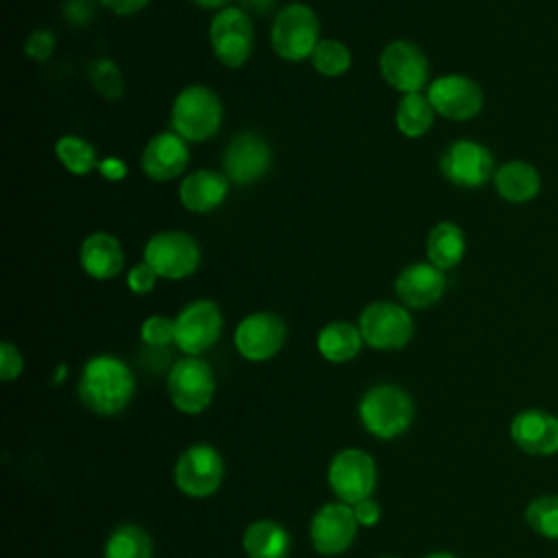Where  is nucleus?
<instances>
[{"instance_id": "obj_29", "label": "nucleus", "mask_w": 558, "mask_h": 558, "mask_svg": "<svg viewBox=\"0 0 558 558\" xmlns=\"http://www.w3.org/2000/svg\"><path fill=\"white\" fill-rule=\"evenodd\" d=\"M105 558H153L150 536L137 525H120L105 545Z\"/></svg>"}, {"instance_id": "obj_40", "label": "nucleus", "mask_w": 558, "mask_h": 558, "mask_svg": "<svg viewBox=\"0 0 558 558\" xmlns=\"http://www.w3.org/2000/svg\"><path fill=\"white\" fill-rule=\"evenodd\" d=\"M244 7H248L251 11H257V13H268L272 7H275V0H242Z\"/></svg>"}, {"instance_id": "obj_41", "label": "nucleus", "mask_w": 558, "mask_h": 558, "mask_svg": "<svg viewBox=\"0 0 558 558\" xmlns=\"http://www.w3.org/2000/svg\"><path fill=\"white\" fill-rule=\"evenodd\" d=\"M194 4H198V7H203V9H225L227 7V2L229 0H192Z\"/></svg>"}, {"instance_id": "obj_34", "label": "nucleus", "mask_w": 558, "mask_h": 558, "mask_svg": "<svg viewBox=\"0 0 558 558\" xmlns=\"http://www.w3.org/2000/svg\"><path fill=\"white\" fill-rule=\"evenodd\" d=\"M159 275L146 264V262H140L135 264L129 275H126V286L133 294H148L155 290V283H157Z\"/></svg>"}, {"instance_id": "obj_33", "label": "nucleus", "mask_w": 558, "mask_h": 558, "mask_svg": "<svg viewBox=\"0 0 558 558\" xmlns=\"http://www.w3.org/2000/svg\"><path fill=\"white\" fill-rule=\"evenodd\" d=\"M140 336L150 347H168L170 342H174V318H168L161 314L148 316L142 323Z\"/></svg>"}, {"instance_id": "obj_18", "label": "nucleus", "mask_w": 558, "mask_h": 558, "mask_svg": "<svg viewBox=\"0 0 558 558\" xmlns=\"http://www.w3.org/2000/svg\"><path fill=\"white\" fill-rule=\"evenodd\" d=\"M190 163L187 142L174 131L157 133L142 150V170L153 181H172Z\"/></svg>"}, {"instance_id": "obj_7", "label": "nucleus", "mask_w": 558, "mask_h": 558, "mask_svg": "<svg viewBox=\"0 0 558 558\" xmlns=\"http://www.w3.org/2000/svg\"><path fill=\"white\" fill-rule=\"evenodd\" d=\"M253 24L244 9L225 7L209 24V44L214 57L225 68H240L253 50Z\"/></svg>"}, {"instance_id": "obj_31", "label": "nucleus", "mask_w": 558, "mask_h": 558, "mask_svg": "<svg viewBox=\"0 0 558 558\" xmlns=\"http://www.w3.org/2000/svg\"><path fill=\"white\" fill-rule=\"evenodd\" d=\"M525 521L536 534L558 541V495L532 499L525 508Z\"/></svg>"}, {"instance_id": "obj_16", "label": "nucleus", "mask_w": 558, "mask_h": 558, "mask_svg": "<svg viewBox=\"0 0 558 558\" xmlns=\"http://www.w3.org/2000/svg\"><path fill=\"white\" fill-rule=\"evenodd\" d=\"M233 342L238 353L251 362L270 360L286 342V323L272 312H253L238 323Z\"/></svg>"}, {"instance_id": "obj_10", "label": "nucleus", "mask_w": 558, "mask_h": 558, "mask_svg": "<svg viewBox=\"0 0 558 558\" xmlns=\"http://www.w3.org/2000/svg\"><path fill=\"white\" fill-rule=\"evenodd\" d=\"M379 74L397 92L414 94L427 85L429 61L416 44L395 39L379 54Z\"/></svg>"}, {"instance_id": "obj_27", "label": "nucleus", "mask_w": 558, "mask_h": 558, "mask_svg": "<svg viewBox=\"0 0 558 558\" xmlns=\"http://www.w3.org/2000/svg\"><path fill=\"white\" fill-rule=\"evenodd\" d=\"M434 116H436V111H434L427 94L425 96L421 92L403 94L397 102L395 124H397L399 133L405 137H423L432 129Z\"/></svg>"}, {"instance_id": "obj_25", "label": "nucleus", "mask_w": 558, "mask_h": 558, "mask_svg": "<svg viewBox=\"0 0 558 558\" xmlns=\"http://www.w3.org/2000/svg\"><path fill=\"white\" fill-rule=\"evenodd\" d=\"M362 342H364V338L360 333V327H355L347 320L327 323L318 331V338H316V347H318L320 355L336 364L353 360L360 353Z\"/></svg>"}, {"instance_id": "obj_5", "label": "nucleus", "mask_w": 558, "mask_h": 558, "mask_svg": "<svg viewBox=\"0 0 558 558\" xmlns=\"http://www.w3.org/2000/svg\"><path fill=\"white\" fill-rule=\"evenodd\" d=\"M144 262L161 279H185L194 275L201 264V246L187 231H157L144 246Z\"/></svg>"}, {"instance_id": "obj_28", "label": "nucleus", "mask_w": 558, "mask_h": 558, "mask_svg": "<svg viewBox=\"0 0 558 558\" xmlns=\"http://www.w3.org/2000/svg\"><path fill=\"white\" fill-rule=\"evenodd\" d=\"M54 155L61 161V166L76 177L89 174L98 168V155L92 142L78 137V135H63L54 144Z\"/></svg>"}, {"instance_id": "obj_6", "label": "nucleus", "mask_w": 558, "mask_h": 558, "mask_svg": "<svg viewBox=\"0 0 558 558\" xmlns=\"http://www.w3.org/2000/svg\"><path fill=\"white\" fill-rule=\"evenodd\" d=\"M357 327L364 342L377 351H397L405 347L414 333L408 307L392 301L368 303L360 314Z\"/></svg>"}, {"instance_id": "obj_21", "label": "nucleus", "mask_w": 558, "mask_h": 558, "mask_svg": "<svg viewBox=\"0 0 558 558\" xmlns=\"http://www.w3.org/2000/svg\"><path fill=\"white\" fill-rule=\"evenodd\" d=\"M81 268L85 275L98 281L113 279L122 272L124 268V251L122 244L116 235L107 231H94L89 233L78 251Z\"/></svg>"}, {"instance_id": "obj_3", "label": "nucleus", "mask_w": 558, "mask_h": 558, "mask_svg": "<svg viewBox=\"0 0 558 558\" xmlns=\"http://www.w3.org/2000/svg\"><path fill=\"white\" fill-rule=\"evenodd\" d=\"M320 41V22L312 7L303 2L286 4L272 22L270 44L272 50L290 63L310 59Z\"/></svg>"}, {"instance_id": "obj_38", "label": "nucleus", "mask_w": 558, "mask_h": 558, "mask_svg": "<svg viewBox=\"0 0 558 558\" xmlns=\"http://www.w3.org/2000/svg\"><path fill=\"white\" fill-rule=\"evenodd\" d=\"M98 172L107 179V181H122L126 177V163L118 157H105L98 163Z\"/></svg>"}, {"instance_id": "obj_13", "label": "nucleus", "mask_w": 558, "mask_h": 558, "mask_svg": "<svg viewBox=\"0 0 558 558\" xmlns=\"http://www.w3.org/2000/svg\"><path fill=\"white\" fill-rule=\"evenodd\" d=\"M440 172L458 187H482L495 177V161L484 144L456 140L440 155Z\"/></svg>"}, {"instance_id": "obj_1", "label": "nucleus", "mask_w": 558, "mask_h": 558, "mask_svg": "<svg viewBox=\"0 0 558 558\" xmlns=\"http://www.w3.org/2000/svg\"><path fill=\"white\" fill-rule=\"evenodd\" d=\"M135 392L131 368L116 355L92 357L78 379V397L96 414H118Z\"/></svg>"}, {"instance_id": "obj_26", "label": "nucleus", "mask_w": 558, "mask_h": 558, "mask_svg": "<svg viewBox=\"0 0 558 558\" xmlns=\"http://www.w3.org/2000/svg\"><path fill=\"white\" fill-rule=\"evenodd\" d=\"M242 547L248 558H288L290 534L275 521H255L244 530Z\"/></svg>"}, {"instance_id": "obj_14", "label": "nucleus", "mask_w": 558, "mask_h": 558, "mask_svg": "<svg viewBox=\"0 0 558 558\" xmlns=\"http://www.w3.org/2000/svg\"><path fill=\"white\" fill-rule=\"evenodd\" d=\"M427 98L434 111L447 120L464 122L482 111V87L464 74H442L427 87Z\"/></svg>"}, {"instance_id": "obj_12", "label": "nucleus", "mask_w": 558, "mask_h": 558, "mask_svg": "<svg viewBox=\"0 0 558 558\" xmlns=\"http://www.w3.org/2000/svg\"><path fill=\"white\" fill-rule=\"evenodd\" d=\"M270 144L253 131H242L233 135L222 153L225 174L238 185H253L255 181L264 179L270 170Z\"/></svg>"}, {"instance_id": "obj_19", "label": "nucleus", "mask_w": 558, "mask_h": 558, "mask_svg": "<svg viewBox=\"0 0 558 558\" xmlns=\"http://www.w3.org/2000/svg\"><path fill=\"white\" fill-rule=\"evenodd\" d=\"M445 286L447 279L440 268L429 262H414L399 272L395 281V292L405 307L425 310L440 301Z\"/></svg>"}, {"instance_id": "obj_24", "label": "nucleus", "mask_w": 558, "mask_h": 558, "mask_svg": "<svg viewBox=\"0 0 558 558\" xmlns=\"http://www.w3.org/2000/svg\"><path fill=\"white\" fill-rule=\"evenodd\" d=\"M425 251H427V262L440 270H449L458 266L466 251V240L462 229L449 220L434 225L427 233Z\"/></svg>"}, {"instance_id": "obj_36", "label": "nucleus", "mask_w": 558, "mask_h": 558, "mask_svg": "<svg viewBox=\"0 0 558 558\" xmlns=\"http://www.w3.org/2000/svg\"><path fill=\"white\" fill-rule=\"evenodd\" d=\"M22 366H24L22 353L17 351V347H13L11 342L4 340L0 344V377L4 381H11L22 373Z\"/></svg>"}, {"instance_id": "obj_8", "label": "nucleus", "mask_w": 558, "mask_h": 558, "mask_svg": "<svg viewBox=\"0 0 558 558\" xmlns=\"http://www.w3.org/2000/svg\"><path fill=\"white\" fill-rule=\"evenodd\" d=\"M327 480L342 504L355 506L368 499L375 488V462L362 449H342L331 458Z\"/></svg>"}, {"instance_id": "obj_4", "label": "nucleus", "mask_w": 558, "mask_h": 558, "mask_svg": "<svg viewBox=\"0 0 558 558\" xmlns=\"http://www.w3.org/2000/svg\"><path fill=\"white\" fill-rule=\"evenodd\" d=\"M412 418L414 403L410 395L397 386H375L360 401V421L377 438L390 440L403 434Z\"/></svg>"}, {"instance_id": "obj_23", "label": "nucleus", "mask_w": 558, "mask_h": 558, "mask_svg": "<svg viewBox=\"0 0 558 558\" xmlns=\"http://www.w3.org/2000/svg\"><path fill=\"white\" fill-rule=\"evenodd\" d=\"M497 194L508 203H527L541 192L538 170L521 159L501 163L493 177Z\"/></svg>"}, {"instance_id": "obj_22", "label": "nucleus", "mask_w": 558, "mask_h": 558, "mask_svg": "<svg viewBox=\"0 0 558 558\" xmlns=\"http://www.w3.org/2000/svg\"><path fill=\"white\" fill-rule=\"evenodd\" d=\"M229 194V179L216 170H194L179 185V201L187 211L207 214L222 205Z\"/></svg>"}, {"instance_id": "obj_32", "label": "nucleus", "mask_w": 558, "mask_h": 558, "mask_svg": "<svg viewBox=\"0 0 558 558\" xmlns=\"http://www.w3.org/2000/svg\"><path fill=\"white\" fill-rule=\"evenodd\" d=\"M87 76L94 89L107 100H118L124 94L122 72L111 59H94L87 68Z\"/></svg>"}, {"instance_id": "obj_42", "label": "nucleus", "mask_w": 558, "mask_h": 558, "mask_svg": "<svg viewBox=\"0 0 558 558\" xmlns=\"http://www.w3.org/2000/svg\"><path fill=\"white\" fill-rule=\"evenodd\" d=\"M425 558H458V556H453V554H449V551H434V554H429V556H425Z\"/></svg>"}, {"instance_id": "obj_35", "label": "nucleus", "mask_w": 558, "mask_h": 558, "mask_svg": "<svg viewBox=\"0 0 558 558\" xmlns=\"http://www.w3.org/2000/svg\"><path fill=\"white\" fill-rule=\"evenodd\" d=\"M24 50L35 61H48V57L54 52V35L46 28H37L28 35Z\"/></svg>"}, {"instance_id": "obj_9", "label": "nucleus", "mask_w": 558, "mask_h": 558, "mask_svg": "<svg viewBox=\"0 0 558 558\" xmlns=\"http://www.w3.org/2000/svg\"><path fill=\"white\" fill-rule=\"evenodd\" d=\"M168 395L174 408L187 414L203 412L214 397V375L196 355L181 357L168 373Z\"/></svg>"}, {"instance_id": "obj_37", "label": "nucleus", "mask_w": 558, "mask_h": 558, "mask_svg": "<svg viewBox=\"0 0 558 558\" xmlns=\"http://www.w3.org/2000/svg\"><path fill=\"white\" fill-rule=\"evenodd\" d=\"M353 512H355V519L360 525H375L381 517V510H379V504L375 499H364L360 504L353 506Z\"/></svg>"}, {"instance_id": "obj_11", "label": "nucleus", "mask_w": 558, "mask_h": 558, "mask_svg": "<svg viewBox=\"0 0 558 558\" xmlns=\"http://www.w3.org/2000/svg\"><path fill=\"white\" fill-rule=\"evenodd\" d=\"M222 331V314L209 299L187 303L174 318V344L185 355H201L207 351Z\"/></svg>"}, {"instance_id": "obj_43", "label": "nucleus", "mask_w": 558, "mask_h": 558, "mask_svg": "<svg viewBox=\"0 0 558 558\" xmlns=\"http://www.w3.org/2000/svg\"><path fill=\"white\" fill-rule=\"evenodd\" d=\"M381 558H395V556H381Z\"/></svg>"}, {"instance_id": "obj_17", "label": "nucleus", "mask_w": 558, "mask_h": 558, "mask_svg": "<svg viewBox=\"0 0 558 558\" xmlns=\"http://www.w3.org/2000/svg\"><path fill=\"white\" fill-rule=\"evenodd\" d=\"M357 519L349 504H325L310 523V538L318 554L333 556L342 554L351 547L355 532H357Z\"/></svg>"}, {"instance_id": "obj_20", "label": "nucleus", "mask_w": 558, "mask_h": 558, "mask_svg": "<svg viewBox=\"0 0 558 558\" xmlns=\"http://www.w3.org/2000/svg\"><path fill=\"white\" fill-rule=\"evenodd\" d=\"M512 442L530 456L558 451V418L543 410H523L510 423Z\"/></svg>"}, {"instance_id": "obj_15", "label": "nucleus", "mask_w": 558, "mask_h": 558, "mask_svg": "<svg viewBox=\"0 0 558 558\" xmlns=\"http://www.w3.org/2000/svg\"><path fill=\"white\" fill-rule=\"evenodd\" d=\"M225 475L220 453L209 445L187 447L174 466V482L190 497H207L218 490Z\"/></svg>"}, {"instance_id": "obj_30", "label": "nucleus", "mask_w": 558, "mask_h": 558, "mask_svg": "<svg viewBox=\"0 0 558 558\" xmlns=\"http://www.w3.org/2000/svg\"><path fill=\"white\" fill-rule=\"evenodd\" d=\"M310 61L320 76L336 78L351 68V50L340 39H320Z\"/></svg>"}, {"instance_id": "obj_2", "label": "nucleus", "mask_w": 558, "mask_h": 558, "mask_svg": "<svg viewBox=\"0 0 558 558\" xmlns=\"http://www.w3.org/2000/svg\"><path fill=\"white\" fill-rule=\"evenodd\" d=\"M170 124L185 142L214 137L222 124V102L218 94L205 85L183 87L172 102Z\"/></svg>"}, {"instance_id": "obj_39", "label": "nucleus", "mask_w": 558, "mask_h": 558, "mask_svg": "<svg viewBox=\"0 0 558 558\" xmlns=\"http://www.w3.org/2000/svg\"><path fill=\"white\" fill-rule=\"evenodd\" d=\"M111 13H116V15H133V13H137V11H142V9H146V4L150 2V0H100Z\"/></svg>"}]
</instances>
